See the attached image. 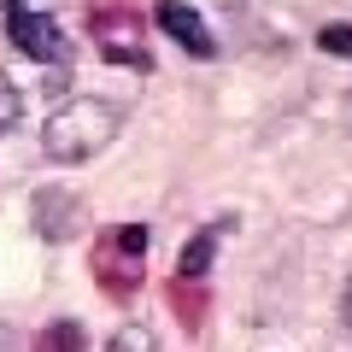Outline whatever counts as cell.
Wrapping results in <instances>:
<instances>
[{
    "label": "cell",
    "mask_w": 352,
    "mask_h": 352,
    "mask_svg": "<svg viewBox=\"0 0 352 352\" xmlns=\"http://www.w3.org/2000/svg\"><path fill=\"white\" fill-rule=\"evenodd\" d=\"M118 124H124V112H118L112 100H94V94L65 100L59 112L47 118V129H41V153H47L53 164H88L94 153L112 147Z\"/></svg>",
    "instance_id": "cell-1"
},
{
    "label": "cell",
    "mask_w": 352,
    "mask_h": 352,
    "mask_svg": "<svg viewBox=\"0 0 352 352\" xmlns=\"http://www.w3.org/2000/svg\"><path fill=\"white\" fill-rule=\"evenodd\" d=\"M147 223H118L94 241V276L112 300H135L141 288V264H147Z\"/></svg>",
    "instance_id": "cell-2"
},
{
    "label": "cell",
    "mask_w": 352,
    "mask_h": 352,
    "mask_svg": "<svg viewBox=\"0 0 352 352\" xmlns=\"http://www.w3.org/2000/svg\"><path fill=\"white\" fill-rule=\"evenodd\" d=\"M88 36L94 47L106 53L112 65H129V71H147V41H141V12L129 6H100V12H88Z\"/></svg>",
    "instance_id": "cell-3"
},
{
    "label": "cell",
    "mask_w": 352,
    "mask_h": 352,
    "mask_svg": "<svg viewBox=\"0 0 352 352\" xmlns=\"http://www.w3.org/2000/svg\"><path fill=\"white\" fill-rule=\"evenodd\" d=\"M6 36H12L18 53H24V59H36V65H59V59H65L59 24H53V18H41V12H30V6L6 12Z\"/></svg>",
    "instance_id": "cell-4"
},
{
    "label": "cell",
    "mask_w": 352,
    "mask_h": 352,
    "mask_svg": "<svg viewBox=\"0 0 352 352\" xmlns=\"http://www.w3.org/2000/svg\"><path fill=\"white\" fill-rule=\"evenodd\" d=\"M153 24H159L176 47H188L194 59H212V53H217V41H212V30H206V18L194 12V6H182V0H159V6H153Z\"/></svg>",
    "instance_id": "cell-5"
},
{
    "label": "cell",
    "mask_w": 352,
    "mask_h": 352,
    "mask_svg": "<svg viewBox=\"0 0 352 352\" xmlns=\"http://www.w3.org/2000/svg\"><path fill=\"white\" fill-rule=\"evenodd\" d=\"M30 217H36V235L41 241H71L76 223H82V200L65 188H41L36 206H30Z\"/></svg>",
    "instance_id": "cell-6"
},
{
    "label": "cell",
    "mask_w": 352,
    "mask_h": 352,
    "mask_svg": "<svg viewBox=\"0 0 352 352\" xmlns=\"http://www.w3.org/2000/svg\"><path fill=\"white\" fill-rule=\"evenodd\" d=\"M229 223H235V217H217V223H206L200 235L182 247V258H176V282H200L206 270H212V252H217V241H223Z\"/></svg>",
    "instance_id": "cell-7"
},
{
    "label": "cell",
    "mask_w": 352,
    "mask_h": 352,
    "mask_svg": "<svg viewBox=\"0 0 352 352\" xmlns=\"http://www.w3.org/2000/svg\"><path fill=\"white\" fill-rule=\"evenodd\" d=\"M106 352H159V340H153L147 323H124L112 340H106Z\"/></svg>",
    "instance_id": "cell-8"
},
{
    "label": "cell",
    "mask_w": 352,
    "mask_h": 352,
    "mask_svg": "<svg viewBox=\"0 0 352 352\" xmlns=\"http://www.w3.org/2000/svg\"><path fill=\"white\" fill-rule=\"evenodd\" d=\"M317 47L335 53V59H352V24H323L317 30Z\"/></svg>",
    "instance_id": "cell-9"
},
{
    "label": "cell",
    "mask_w": 352,
    "mask_h": 352,
    "mask_svg": "<svg viewBox=\"0 0 352 352\" xmlns=\"http://www.w3.org/2000/svg\"><path fill=\"white\" fill-rule=\"evenodd\" d=\"M18 118H24V94H18V82H6V76H0V135H6Z\"/></svg>",
    "instance_id": "cell-10"
},
{
    "label": "cell",
    "mask_w": 352,
    "mask_h": 352,
    "mask_svg": "<svg viewBox=\"0 0 352 352\" xmlns=\"http://www.w3.org/2000/svg\"><path fill=\"white\" fill-rule=\"evenodd\" d=\"M41 352H82V329H76V323H59L47 340H41Z\"/></svg>",
    "instance_id": "cell-11"
},
{
    "label": "cell",
    "mask_w": 352,
    "mask_h": 352,
    "mask_svg": "<svg viewBox=\"0 0 352 352\" xmlns=\"http://www.w3.org/2000/svg\"><path fill=\"white\" fill-rule=\"evenodd\" d=\"M340 317H346V335H352V282H346V294H340Z\"/></svg>",
    "instance_id": "cell-12"
}]
</instances>
